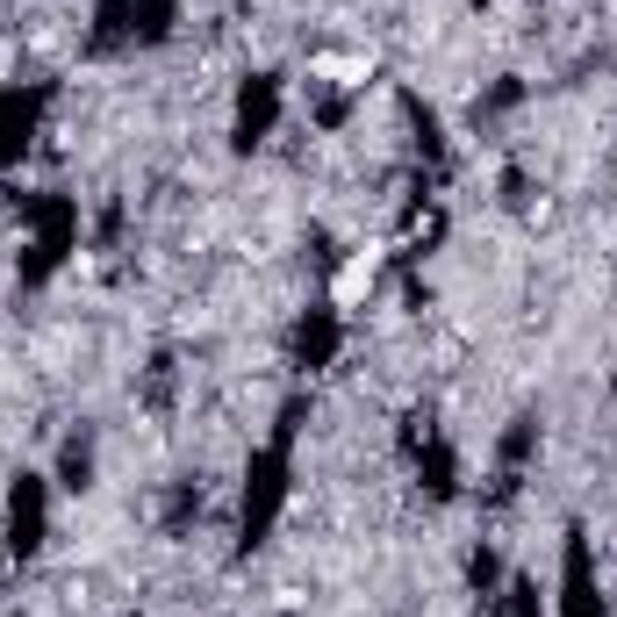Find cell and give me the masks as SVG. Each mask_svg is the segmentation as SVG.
<instances>
[{"mask_svg":"<svg viewBox=\"0 0 617 617\" xmlns=\"http://www.w3.org/2000/svg\"><path fill=\"white\" fill-rule=\"evenodd\" d=\"M373 274H381V251H352V259H345L338 266V280H330V302H338V309H359V302H367V295H373Z\"/></svg>","mask_w":617,"mask_h":617,"instance_id":"1","label":"cell"},{"mask_svg":"<svg viewBox=\"0 0 617 617\" xmlns=\"http://www.w3.org/2000/svg\"><path fill=\"white\" fill-rule=\"evenodd\" d=\"M309 72H316V80H330V86H359V80H367V58L323 51V58H309Z\"/></svg>","mask_w":617,"mask_h":617,"instance_id":"2","label":"cell"}]
</instances>
